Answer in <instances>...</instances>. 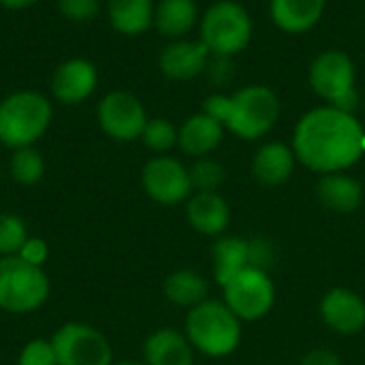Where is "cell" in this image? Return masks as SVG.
Returning <instances> with one entry per match:
<instances>
[{
    "label": "cell",
    "mask_w": 365,
    "mask_h": 365,
    "mask_svg": "<svg viewBox=\"0 0 365 365\" xmlns=\"http://www.w3.org/2000/svg\"><path fill=\"white\" fill-rule=\"evenodd\" d=\"M28 237V227L21 216L13 212L0 214V257H17Z\"/></svg>",
    "instance_id": "cell-28"
},
{
    "label": "cell",
    "mask_w": 365,
    "mask_h": 365,
    "mask_svg": "<svg viewBox=\"0 0 365 365\" xmlns=\"http://www.w3.org/2000/svg\"><path fill=\"white\" fill-rule=\"evenodd\" d=\"M148 120L150 118L143 103L128 90H111L96 105V122L101 130L120 143L141 139Z\"/></svg>",
    "instance_id": "cell-10"
},
{
    "label": "cell",
    "mask_w": 365,
    "mask_h": 365,
    "mask_svg": "<svg viewBox=\"0 0 365 365\" xmlns=\"http://www.w3.org/2000/svg\"><path fill=\"white\" fill-rule=\"evenodd\" d=\"M201 13L195 0H158L154 9V28L160 36L186 38L199 26Z\"/></svg>",
    "instance_id": "cell-22"
},
{
    "label": "cell",
    "mask_w": 365,
    "mask_h": 365,
    "mask_svg": "<svg viewBox=\"0 0 365 365\" xmlns=\"http://www.w3.org/2000/svg\"><path fill=\"white\" fill-rule=\"evenodd\" d=\"M163 295L178 308H195L210 299V282L195 269H175L163 282Z\"/></svg>",
    "instance_id": "cell-24"
},
{
    "label": "cell",
    "mask_w": 365,
    "mask_h": 365,
    "mask_svg": "<svg viewBox=\"0 0 365 365\" xmlns=\"http://www.w3.org/2000/svg\"><path fill=\"white\" fill-rule=\"evenodd\" d=\"M19 259H24L26 263L34 265V267H45V263L49 261V246L43 237H28L26 244L21 246V250L17 252Z\"/></svg>",
    "instance_id": "cell-31"
},
{
    "label": "cell",
    "mask_w": 365,
    "mask_h": 365,
    "mask_svg": "<svg viewBox=\"0 0 365 365\" xmlns=\"http://www.w3.org/2000/svg\"><path fill=\"white\" fill-rule=\"evenodd\" d=\"M17 365H58L51 340L34 338L26 342L17 355Z\"/></svg>",
    "instance_id": "cell-29"
},
{
    "label": "cell",
    "mask_w": 365,
    "mask_h": 365,
    "mask_svg": "<svg viewBox=\"0 0 365 365\" xmlns=\"http://www.w3.org/2000/svg\"><path fill=\"white\" fill-rule=\"evenodd\" d=\"M9 173L15 184L34 186L45 175V158L34 145L13 150L11 158H9Z\"/></svg>",
    "instance_id": "cell-25"
},
{
    "label": "cell",
    "mask_w": 365,
    "mask_h": 365,
    "mask_svg": "<svg viewBox=\"0 0 365 365\" xmlns=\"http://www.w3.org/2000/svg\"><path fill=\"white\" fill-rule=\"evenodd\" d=\"M51 282L45 267H34L19 257H0V310L24 317L45 306Z\"/></svg>",
    "instance_id": "cell-6"
},
{
    "label": "cell",
    "mask_w": 365,
    "mask_h": 365,
    "mask_svg": "<svg viewBox=\"0 0 365 365\" xmlns=\"http://www.w3.org/2000/svg\"><path fill=\"white\" fill-rule=\"evenodd\" d=\"M327 0H269V17L284 34H304L312 30L323 13Z\"/></svg>",
    "instance_id": "cell-20"
},
{
    "label": "cell",
    "mask_w": 365,
    "mask_h": 365,
    "mask_svg": "<svg viewBox=\"0 0 365 365\" xmlns=\"http://www.w3.org/2000/svg\"><path fill=\"white\" fill-rule=\"evenodd\" d=\"M141 186L158 205H178L190 199L192 182L188 167L175 156H152L141 169Z\"/></svg>",
    "instance_id": "cell-11"
},
{
    "label": "cell",
    "mask_w": 365,
    "mask_h": 365,
    "mask_svg": "<svg viewBox=\"0 0 365 365\" xmlns=\"http://www.w3.org/2000/svg\"><path fill=\"white\" fill-rule=\"evenodd\" d=\"M141 141L154 156L169 154L178 148V126L167 118H150L141 133Z\"/></svg>",
    "instance_id": "cell-26"
},
{
    "label": "cell",
    "mask_w": 365,
    "mask_h": 365,
    "mask_svg": "<svg viewBox=\"0 0 365 365\" xmlns=\"http://www.w3.org/2000/svg\"><path fill=\"white\" fill-rule=\"evenodd\" d=\"M51 344L58 365H113L107 336L88 323L71 321L60 325L51 336Z\"/></svg>",
    "instance_id": "cell-9"
},
{
    "label": "cell",
    "mask_w": 365,
    "mask_h": 365,
    "mask_svg": "<svg viewBox=\"0 0 365 365\" xmlns=\"http://www.w3.org/2000/svg\"><path fill=\"white\" fill-rule=\"evenodd\" d=\"M98 88V68L86 58H68L60 62L51 75L49 92L60 105L75 107L88 101Z\"/></svg>",
    "instance_id": "cell-12"
},
{
    "label": "cell",
    "mask_w": 365,
    "mask_h": 365,
    "mask_svg": "<svg viewBox=\"0 0 365 365\" xmlns=\"http://www.w3.org/2000/svg\"><path fill=\"white\" fill-rule=\"evenodd\" d=\"M113 365H145L143 361H133V359H124V361H113Z\"/></svg>",
    "instance_id": "cell-35"
},
{
    "label": "cell",
    "mask_w": 365,
    "mask_h": 365,
    "mask_svg": "<svg viewBox=\"0 0 365 365\" xmlns=\"http://www.w3.org/2000/svg\"><path fill=\"white\" fill-rule=\"evenodd\" d=\"M323 323L340 336H357L365 329V299L344 287L327 291L319 306Z\"/></svg>",
    "instance_id": "cell-13"
},
{
    "label": "cell",
    "mask_w": 365,
    "mask_h": 365,
    "mask_svg": "<svg viewBox=\"0 0 365 365\" xmlns=\"http://www.w3.org/2000/svg\"><path fill=\"white\" fill-rule=\"evenodd\" d=\"M203 111L216 118L237 139L259 141L278 124L282 105L272 88L248 83L231 94H210L203 101Z\"/></svg>",
    "instance_id": "cell-2"
},
{
    "label": "cell",
    "mask_w": 365,
    "mask_h": 365,
    "mask_svg": "<svg viewBox=\"0 0 365 365\" xmlns=\"http://www.w3.org/2000/svg\"><path fill=\"white\" fill-rule=\"evenodd\" d=\"M252 267L250 259V237L220 235L212 246V274L218 287L227 284L231 278Z\"/></svg>",
    "instance_id": "cell-21"
},
{
    "label": "cell",
    "mask_w": 365,
    "mask_h": 365,
    "mask_svg": "<svg viewBox=\"0 0 365 365\" xmlns=\"http://www.w3.org/2000/svg\"><path fill=\"white\" fill-rule=\"evenodd\" d=\"M308 83L312 92L325 101V105L351 113L359 107L357 68L353 58L342 49L321 51L308 68Z\"/></svg>",
    "instance_id": "cell-7"
},
{
    "label": "cell",
    "mask_w": 365,
    "mask_h": 365,
    "mask_svg": "<svg viewBox=\"0 0 365 365\" xmlns=\"http://www.w3.org/2000/svg\"><path fill=\"white\" fill-rule=\"evenodd\" d=\"M38 0H0V4L9 11H24L30 9L32 4H36Z\"/></svg>",
    "instance_id": "cell-34"
},
{
    "label": "cell",
    "mask_w": 365,
    "mask_h": 365,
    "mask_svg": "<svg viewBox=\"0 0 365 365\" xmlns=\"http://www.w3.org/2000/svg\"><path fill=\"white\" fill-rule=\"evenodd\" d=\"M220 289L222 302L237 314L242 323L261 321L276 304V287L265 269L248 267Z\"/></svg>",
    "instance_id": "cell-8"
},
{
    "label": "cell",
    "mask_w": 365,
    "mask_h": 365,
    "mask_svg": "<svg viewBox=\"0 0 365 365\" xmlns=\"http://www.w3.org/2000/svg\"><path fill=\"white\" fill-rule=\"evenodd\" d=\"M184 334L197 353L222 359L237 351L242 342V321L222 299H205L188 310Z\"/></svg>",
    "instance_id": "cell-4"
},
{
    "label": "cell",
    "mask_w": 365,
    "mask_h": 365,
    "mask_svg": "<svg viewBox=\"0 0 365 365\" xmlns=\"http://www.w3.org/2000/svg\"><path fill=\"white\" fill-rule=\"evenodd\" d=\"M222 137L225 126L203 109L199 113H192L178 126V148L190 158L212 156Z\"/></svg>",
    "instance_id": "cell-17"
},
{
    "label": "cell",
    "mask_w": 365,
    "mask_h": 365,
    "mask_svg": "<svg viewBox=\"0 0 365 365\" xmlns=\"http://www.w3.org/2000/svg\"><path fill=\"white\" fill-rule=\"evenodd\" d=\"M212 53L210 49L197 38H175L169 41L160 56H158V68L167 79L173 81H190L195 77H199L201 73H205L207 62H210Z\"/></svg>",
    "instance_id": "cell-14"
},
{
    "label": "cell",
    "mask_w": 365,
    "mask_h": 365,
    "mask_svg": "<svg viewBox=\"0 0 365 365\" xmlns=\"http://www.w3.org/2000/svg\"><path fill=\"white\" fill-rule=\"evenodd\" d=\"M317 199L336 214H353L364 203V186L346 171L325 173L317 182Z\"/></svg>",
    "instance_id": "cell-19"
},
{
    "label": "cell",
    "mask_w": 365,
    "mask_h": 365,
    "mask_svg": "<svg viewBox=\"0 0 365 365\" xmlns=\"http://www.w3.org/2000/svg\"><path fill=\"white\" fill-rule=\"evenodd\" d=\"M154 0H109V26L122 36H141L154 26Z\"/></svg>",
    "instance_id": "cell-23"
},
{
    "label": "cell",
    "mask_w": 365,
    "mask_h": 365,
    "mask_svg": "<svg viewBox=\"0 0 365 365\" xmlns=\"http://www.w3.org/2000/svg\"><path fill=\"white\" fill-rule=\"evenodd\" d=\"M186 220L195 233L220 237L231 222V207L220 192H192L186 201Z\"/></svg>",
    "instance_id": "cell-15"
},
{
    "label": "cell",
    "mask_w": 365,
    "mask_h": 365,
    "mask_svg": "<svg viewBox=\"0 0 365 365\" xmlns=\"http://www.w3.org/2000/svg\"><path fill=\"white\" fill-rule=\"evenodd\" d=\"M299 365H342V359L336 351L331 349H325V346H319V349H312L308 351Z\"/></svg>",
    "instance_id": "cell-33"
},
{
    "label": "cell",
    "mask_w": 365,
    "mask_h": 365,
    "mask_svg": "<svg viewBox=\"0 0 365 365\" xmlns=\"http://www.w3.org/2000/svg\"><path fill=\"white\" fill-rule=\"evenodd\" d=\"M291 148L297 163L319 175L349 171L365 156V126L351 111L321 105L299 118Z\"/></svg>",
    "instance_id": "cell-1"
},
{
    "label": "cell",
    "mask_w": 365,
    "mask_h": 365,
    "mask_svg": "<svg viewBox=\"0 0 365 365\" xmlns=\"http://www.w3.org/2000/svg\"><path fill=\"white\" fill-rule=\"evenodd\" d=\"M252 17L248 9L235 0H218L205 9L199 19V41L212 56L233 58L252 41Z\"/></svg>",
    "instance_id": "cell-5"
},
{
    "label": "cell",
    "mask_w": 365,
    "mask_h": 365,
    "mask_svg": "<svg viewBox=\"0 0 365 365\" xmlns=\"http://www.w3.org/2000/svg\"><path fill=\"white\" fill-rule=\"evenodd\" d=\"M53 120V103L38 90H17L0 101V143L19 150L41 141Z\"/></svg>",
    "instance_id": "cell-3"
},
{
    "label": "cell",
    "mask_w": 365,
    "mask_h": 365,
    "mask_svg": "<svg viewBox=\"0 0 365 365\" xmlns=\"http://www.w3.org/2000/svg\"><path fill=\"white\" fill-rule=\"evenodd\" d=\"M188 173L195 192H218V188L227 178L222 163H218L212 156L195 158V163L188 167Z\"/></svg>",
    "instance_id": "cell-27"
},
{
    "label": "cell",
    "mask_w": 365,
    "mask_h": 365,
    "mask_svg": "<svg viewBox=\"0 0 365 365\" xmlns=\"http://www.w3.org/2000/svg\"><path fill=\"white\" fill-rule=\"evenodd\" d=\"M58 11L68 21L86 24L98 15L101 0H58Z\"/></svg>",
    "instance_id": "cell-30"
},
{
    "label": "cell",
    "mask_w": 365,
    "mask_h": 365,
    "mask_svg": "<svg viewBox=\"0 0 365 365\" xmlns=\"http://www.w3.org/2000/svg\"><path fill=\"white\" fill-rule=\"evenodd\" d=\"M210 81L214 86H225L231 81L233 77V64H231V58H222V56H212L210 62H207V68H205Z\"/></svg>",
    "instance_id": "cell-32"
},
{
    "label": "cell",
    "mask_w": 365,
    "mask_h": 365,
    "mask_svg": "<svg viewBox=\"0 0 365 365\" xmlns=\"http://www.w3.org/2000/svg\"><path fill=\"white\" fill-rule=\"evenodd\" d=\"M195 353L186 334L173 327H160L143 342L145 365H195Z\"/></svg>",
    "instance_id": "cell-18"
},
{
    "label": "cell",
    "mask_w": 365,
    "mask_h": 365,
    "mask_svg": "<svg viewBox=\"0 0 365 365\" xmlns=\"http://www.w3.org/2000/svg\"><path fill=\"white\" fill-rule=\"evenodd\" d=\"M297 167L293 148L284 141H267L252 156V178L267 188L287 184Z\"/></svg>",
    "instance_id": "cell-16"
}]
</instances>
